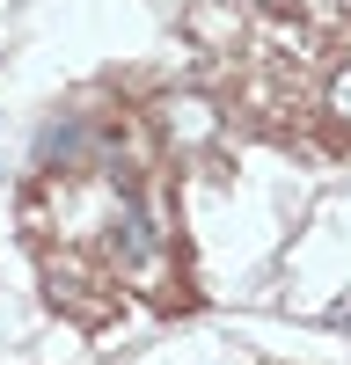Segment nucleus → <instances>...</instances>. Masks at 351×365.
<instances>
[{
	"instance_id": "nucleus-1",
	"label": "nucleus",
	"mask_w": 351,
	"mask_h": 365,
	"mask_svg": "<svg viewBox=\"0 0 351 365\" xmlns=\"http://www.w3.org/2000/svg\"><path fill=\"white\" fill-rule=\"evenodd\" d=\"M322 110H330L337 125H351V51L330 66V81H322Z\"/></svg>"
}]
</instances>
